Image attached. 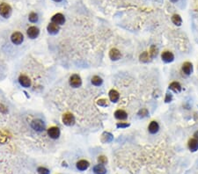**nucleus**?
<instances>
[{"mask_svg":"<svg viewBox=\"0 0 198 174\" xmlns=\"http://www.w3.org/2000/svg\"><path fill=\"white\" fill-rule=\"evenodd\" d=\"M161 59L164 63L166 64H170L172 62H174V55L170 52V51H164L162 54H161Z\"/></svg>","mask_w":198,"mask_h":174,"instance_id":"39448f33","label":"nucleus"},{"mask_svg":"<svg viewBox=\"0 0 198 174\" xmlns=\"http://www.w3.org/2000/svg\"><path fill=\"white\" fill-rule=\"evenodd\" d=\"M98 163L100 164L105 165L108 163V157H105V156H100L98 157Z\"/></svg>","mask_w":198,"mask_h":174,"instance_id":"cd10ccee","label":"nucleus"},{"mask_svg":"<svg viewBox=\"0 0 198 174\" xmlns=\"http://www.w3.org/2000/svg\"><path fill=\"white\" fill-rule=\"evenodd\" d=\"M59 29H60L59 26L56 25V24H55V23H53V22L49 23V24L48 25V26H47V30H48V32H49V34H51V35H56V34H57L58 31H59Z\"/></svg>","mask_w":198,"mask_h":174,"instance_id":"dca6fc26","label":"nucleus"},{"mask_svg":"<svg viewBox=\"0 0 198 174\" xmlns=\"http://www.w3.org/2000/svg\"><path fill=\"white\" fill-rule=\"evenodd\" d=\"M39 34H40L39 28L36 27V26H35L28 27L27 30H26V35H27V36L30 39H36L38 37Z\"/></svg>","mask_w":198,"mask_h":174,"instance_id":"20e7f679","label":"nucleus"},{"mask_svg":"<svg viewBox=\"0 0 198 174\" xmlns=\"http://www.w3.org/2000/svg\"><path fill=\"white\" fill-rule=\"evenodd\" d=\"M138 115L139 116L140 118H145V117H147V116L149 115V111L146 109V108H142L138 111Z\"/></svg>","mask_w":198,"mask_h":174,"instance_id":"bb28decb","label":"nucleus"},{"mask_svg":"<svg viewBox=\"0 0 198 174\" xmlns=\"http://www.w3.org/2000/svg\"><path fill=\"white\" fill-rule=\"evenodd\" d=\"M69 83H70V85L72 87H73V88H79V87L81 86V84H82V80L79 75L74 74L70 77Z\"/></svg>","mask_w":198,"mask_h":174,"instance_id":"7ed1b4c3","label":"nucleus"},{"mask_svg":"<svg viewBox=\"0 0 198 174\" xmlns=\"http://www.w3.org/2000/svg\"><path fill=\"white\" fill-rule=\"evenodd\" d=\"M48 135L52 139H57L60 136V129L57 127H51L48 129Z\"/></svg>","mask_w":198,"mask_h":174,"instance_id":"6e6552de","label":"nucleus"},{"mask_svg":"<svg viewBox=\"0 0 198 174\" xmlns=\"http://www.w3.org/2000/svg\"><path fill=\"white\" fill-rule=\"evenodd\" d=\"M54 2H56V3H59V2H61L62 0H53Z\"/></svg>","mask_w":198,"mask_h":174,"instance_id":"f704fd0d","label":"nucleus"},{"mask_svg":"<svg viewBox=\"0 0 198 174\" xmlns=\"http://www.w3.org/2000/svg\"><path fill=\"white\" fill-rule=\"evenodd\" d=\"M11 41L15 45H20L24 41V36L19 32H15L11 36Z\"/></svg>","mask_w":198,"mask_h":174,"instance_id":"0eeeda50","label":"nucleus"},{"mask_svg":"<svg viewBox=\"0 0 198 174\" xmlns=\"http://www.w3.org/2000/svg\"><path fill=\"white\" fill-rule=\"evenodd\" d=\"M188 147L189 149V151L192 152L197 151H198V140H196L195 138L190 139L188 142Z\"/></svg>","mask_w":198,"mask_h":174,"instance_id":"ddd939ff","label":"nucleus"},{"mask_svg":"<svg viewBox=\"0 0 198 174\" xmlns=\"http://www.w3.org/2000/svg\"><path fill=\"white\" fill-rule=\"evenodd\" d=\"M172 22H173L175 26H181V24H182V19H181V17L179 14H174V15L172 16Z\"/></svg>","mask_w":198,"mask_h":174,"instance_id":"412c9836","label":"nucleus"},{"mask_svg":"<svg viewBox=\"0 0 198 174\" xmlns=\"http://www.w3.org/2000/svg\"><path fill=\"white\" fill-rule=\"evenodd\" d=\"M158 130H159V125H158V123L156 121L151 122V123H150L149 126H148V131H149L151 135H154V134L158 133Z\"/></svg>","mask_w":198,"mask_h":174,"instance_id":"2eb2a0df","label":"nucleus"},{"mask_svg":"<svg viewBox=\"0 0 198 174\" xmlns=\"http://www.w3.org/2000/svg\"><path fill=\"white\" fill-rule=\"evenodd\" d=\"M115 117L120 121H125L128 118V113L122 109H118L115 112Z\"/></svg>","mask_w":198,"mask_h":174,"instance_id":"4468645a","label":"nucleus"},{"mask_svg":"<svg viewBox=\"0 0 198 174\" xmlns=\"http://www.w3.org/2000/svg\"><path fill=\"white\" fill-rule=\"evenodd\" d=\"M122 56V54L120 52V50H118L117 48H112L109 51V58L112 61H118Z\"/></svg>","mask_w":198,"mask_h":174,"instance_id":"9b49d317","label":"nucleus"},{"mask_svg":"<svg viewBox=\"0 0 198 174\" xmlns=\"http://www.w3.org/2000/svg\"><path fill=\"white\" fill-rule=\"evenodd\" d=\"M76 166H77V169H78V170L83 171H85V170L88 169V167L90 166V164H89V162L86 161V160H79V161L77 163Z\"/></svg>","mask_w":198,"mask_h":174,"instance_id":"a211bd4d","label":"nucleus"},{"mask_svg":"<svg viewBox=\"0 0 198 174\" xmlns=\"http://www.w3.org/2000/svg\"><path fill=\"white\" fill-rule=\"evenodd\" d=\"M98 105L101 106H108V103L106 99H100L98 100Z\"/></svg>","mask_w":198,"mask_h":174,"instance_id":"2f4dec72","label":"nucleus"},{"mask_svg":"<svg viewBox=\"0 0 198 174\" xmlns=\"http://www.w3.org/2000/svg\"><path fill=\"white\" fill-rule=\"evenodd\" d=\"M108 96H109L110 101L113 102V103H116V102L119 100V99H120V94H119V93H118L117 91L114 90V89L109 91Z\"/></svg>","mask_w":198,"mask_h":174,"instance_id":"f3484780","label":"nucleus"},{"mask_svg":"<svg viewBox=\"0 0 198 174\" xmlns=\"http://www.w3.org/2000/svg\"><path fill=\"white\" fill-rule=\"evenodd\" d=\"M158 48L155 45H152L150 48V50H149V55H150V57L151 58H155L158 55Z\"/></svg>","mask_w":198,"mask_h":174,"instance_id":"b1692460","label":"nucleus"},{"mask_svg":"<svg viewBox=\"0 0 198 174\" xmlns=\"http://www.w3.org/2000/svg\"><path fill=\"white\" fill-rule=\"evenodd\" d=\"M173 100V96L172 94H169V93H167L166 95V99H165V102L166 103H169Z\"/></svg>","mask_w":198,"mask_h":174,"instance_id":"7c9ffc66","label":"nucleus"},{"mask_svg":"<svg viewBox=\"0 0 198 174\" xmlns=\"http://www.w3.org/2000/svg\"><path fill=\"white\" fill-rule=\"evenodd\" d=\"M12 14V7L7 3L0 4V15L5 19H8Z\"/></svg>","mask_w":198,"mask_h":174,"instance_id":"f257e3e1","label":"nucleus"},{"mask_svg":"<svg viewBox=\"0 0 198 174\" xmlns=\"http://www.w3.org/2000/svg\"><path fill=\"white\" fill-rule=\"evenodd\" d=\"M194 138L196 139V140H198V130L195 132V134H194Z\"/></svg>","mask_w":198,"mask_h":174,"instance_id":"473e14b6","label":"nucleus"},{"mask_svg":"<svg viewBox=\"0 0 198 174\" xmlns=\"http://www.w3.org/2000/svg\"><path fill=\"white\" fill-rule=\"evenodd\" d=\"M51 21H52L53 23H55V24L60 26V25L64 24V22H65V18H64V16H63L62 13H56V14H55V15L51 18Z\"/></svg>","mask_w":198,"mask_h":174,"instance_id":"9d476101","label":"nucleus"},{"mask_svg":"<svg viewBox=\"0 0 198 174\" xmlns=\"http://www.w3.org/2000/svg\"><path fill=\"white\" fill-rule=\"evenodd\" d=\"M31 127L36 132H42L45 129V123L43 122V121L40 119H36L32 122Z\"/></svg>","mask_w":198,"mask_h":174,"instance_id":"f03ea898","label":"nucleus"},{"mask_svg":"<svg viewBox=\"0 0 198 174\" xmlns=\"http://www.w3.org/2000/svg\"><path fill=\"white\" fill-rule=\"evenodd\" d=\"M178 1H179V0H170V2H172V3H174V4L177 3Z\"/></svg>","mask_w":198,"mask_h":174,"instance_id":"72a5a7b5","label":"nucleus"},{"mask_svg":"<svg viewBox=\"0 0 198 174\" xmlns=\"http://www.w3.org/2000/svg\"><path fill=\"white\" fill-rule=\"evenodd\" d=\"M116 127L118 128H125L129 127V123H124V122H118L116 124Z\"/></svg>","mask_w":198,"mask_h":174,"instance_id":"c756f323","label":"nucleus"},{"mask_svg":"<svg viewBox=\"0 0 198 174\" xmlns=\"http://www.w3.org/2000/svg\"><path fill=\"white\" fill-rule=\"evenodd\" d=\"M37 171H38L39 174H49L50 173L49 171L47 168H45V167H39Z\"/></svg>","mask_w":198,"mask_h":174,"instance_id":"c85d7f7f","label":"nucleus"},{"mask_svg":"<svg viewBox=\"0 0 198 174\" xmlns=\"http://www.w3.org/2000/svg\"><path fill=\"white\" fill-rule=\"evenodd\" d=\"M19 83L22 87H25V88H28V87L31 86V80L28 77L25 76V75H21L19 77Z\"/></svg>","mask_w":198,"mask_h":174,"instance_id":"1a4fd4ad","label":"nucleus"},{"mask_svg":"<svg viewBox=\"0 0 198 174\" xmlns=\"http://www.w3.org/2000/svg\"><path fill=\"white\" fill-rule=\"evenodd\" d=\"M28 19L30 22L32 23H36L39 19V17H38V14L35 13V12H31L28 16Z\"/></svg>","mask_w":198,"mask_h":174,"instance_id":"a878e982","label":"nucleus"},{"mask_svg":"<svg viewBox=\"0 0 198 174\" xmlns=\"http://www.w3.org/2000/svg\"><path fill=\"white\" fill-rule=\"evenodd\" d=\"M63 122L66 126H73L75 124V117L72 113H65L63 116Z\"/></svg>","mask_w":198,"mask_h":174,"instance_id":"423d86ee","label":"nucleus"},{"mask_svg":"<svg viewBox=\"0 0 198 174\" xmlns=\"http://www.w3.org/2000/svg\"><path fill=\"white\" fill-rule=\"evenodd\" d=\"M101 140H102L103 142H112V140H113V135H112L110 133H108V132H105V133H103V135H102Z\"/></svg>","mask_w":198,"mask_h":174,"instance_id":"393cba45","label":"nucleus"},{"mask_svg":"<svg viewBox=\"0 0 198 174\" xmlns=\"http://www.w3.org/2000/svg\"><path fill=\"white\" fill-rule=\"evenodd\" d=\"M93 172L95 174H106L107 169L105 168L104 165L99 164H97L93 167Z\"/></svg>","mask_w":198,"mask_h":174,"instance_id":"6ab92c4d","label":"nucleus"},{"mask_svg":"<svg viewBox=\"0 0 198 174\" xmlns=\"http://www.w3.org/2000/svg\"><path fill=\"white\" fill-rule=\"evenodd\" d=\"M149 59H150V55H149V53L146 52V51L143 52L139 55V60L142 63H148L149 62Z\"/></svg>","mask_w":198,"mask_h":174,"instance_id":"5701e85b","label":"nucleus"},{"mask_svg":"<svg viewBox=\"0 0 198 174\" xmlns=\"http://www.w3.org/2000/svg\"><path fill=\"white\" fill-rule=\"evenodd\" d=\"M92 84L95 86H101L103 84V80L101 77L99 76H93L92 77Z\"/></svg>","mask_w":198,"mask_h":174,"instance_id":"4be33fe9","label":"nucleus"},{"mask_svg":"<svg viewBox=\"0 0 198 174\" xmlns=\"http://www.w3.org/2000/svg\"><path fill=\"white\" fill-rule=\"evenodd\" d=\"M169 89L177 93L181 91V85L179 82H172L169 84Z\"/></svg>","mask_w":198,"mask_h":174,"instance_id":"aec40b11","label":"nucleus"},{"mask_svg":"<svg viewBox=\"0 0 198 174\" xmlns=\"http://www.w3.org/2000/svg\"><path fill=\"white\" fill-rule=\"evenodd\" d=\"M181 70H182V71L185 75L188 76L193 72V64L190 62H185L182 64Z\"/></svg>","mask_w":198,"mask_h":174,"instance_id":"f8f14e48","label":"nucleus"}]
</instances>
